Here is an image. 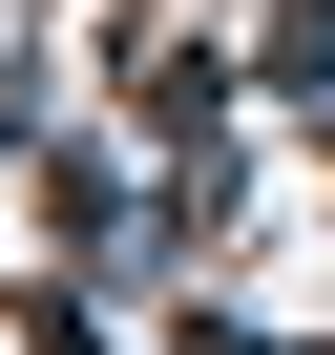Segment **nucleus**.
Instances as JSON below:
<instances>
[{
    "label": "nucleus",
    "instance_id": "nucleus-1",
    "mask_svg": "<svg viewBox=\"0 0 335 355\" xmlns=\"http://www.w3.org/2000/svg\"><path fill=\"white\" fill-rule=\"evenodd\" d=\"M252 84L272 105H335V0H252Z\"/></svg>",
    "mask_w": 335,
    "mask_h": 355
}]
</instances>
